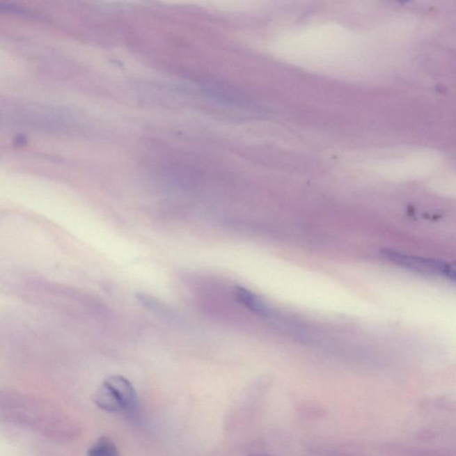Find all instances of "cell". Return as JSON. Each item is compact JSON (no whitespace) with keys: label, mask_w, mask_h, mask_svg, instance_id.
Segmentation results:
<instances>
[{"label":"cell","mask_w":456,"mask_h":456,"mask_svg":"<svg viewBox=\"0 0 456 456\" xmlns=\"http://www.w3.org/2000/svg\"><path fill=\"white\" fill-rule=\"evenodd\" d=\"M255 456H262V455H255Z\"/></svg>","instance_id":"cell-7"},{"label":"cell","mask_w":456,"mask_h":456,"mask_svg":"<svg viewBox=\"0 0 456 456\" xmlns=\"http://www.w3.org/2000/svg\"><path fill=\"white\" fill-rule=\"evenodd\" d=\"M94 402L109 413H132L138 406V397L132 382L124 376L105 379L94 395Z\"/></svg>","instance_id":"cell-1"},{"label":"cell","mask_w":456,"mask_h":456,"mask_svg":"<svg viewBox=\"0 0 456 456\" xmlns=\"http://www.w3.org/2000/svg\"><path fill=\"white\" fill-rule=\"evenodd\" d=\"M88 456H120L113 441L107 437H102L88 448Z\"/></svg>","instance_id":"cell-4"},{"label":"cell","mask_w":456,"mask_h":456,"mask_svg":"<svg viewBox=\"0 0 456 456\" xmlns=\"http://www.w3.org/2000/svg\"><path fill=\"white\" fill-rule=\"evenodd\" d=\"M299 416H301L305 419L313 420L317 418L324 416V411L317 407L313 406H304L299 408Z\"/></svg>","instance_id":"cell-5"},{"label":"cell","mask_w":456,"mask_h":456,"mask_svg":"<svg viewBox=\"0 0 456 456\" xmlns=\"http://www.w3.org/2000/svg\"><path fill=\"white\" fill-rule=\"evenodd\" d=\"M382 254L391 262L411 272L427 276H445L448 263L435 258L418 256L402 251L384 249Z\"/></svg>","instance_id":"cell-2"},{"label":"cell","mask_w":456,"mask_h":456,"mask_svg":"<svg viewBox=\"0 0 456 456\" xmlns=\"http://www.w3.org/2000/svg\"><path fill=\"white\" fill-rule=\"evenodd\" d=\"M235 297H237L239 302H241V304L250 309L251 311L254 312L255 314L260 315H267L266 304L258 296L248 291V290L238 287L237 291H235Z\"/></svg>","instance_id":"cell-3"},{"label":"cell","mask_w":456,"mask_h":456,"mask_svg":"<svg viewBox=\"0 0 456 456\" xmlns=\"http://www.w3.org/2000/svg\"><path fill=\"white\" fill-rule=\"evenodd\" d=\"M448 279L456 283V260L448 263L446 267V276Z\"/></svg>","instance_id":"cell-6"}]
</instances>
